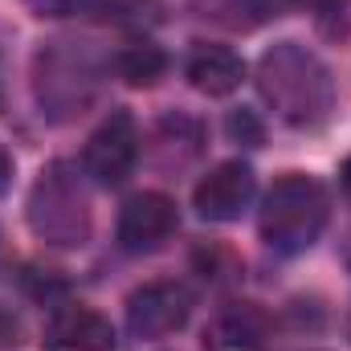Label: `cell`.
<instances>
[{"label":"cell","mask_w":351,"mask_h":351,"mask_svg":"<svg viewBox=\"0 0 351 351\" xmlns=\"http://www.w3.org/2000/svg\"><path fill=\"white\" fill-rule=\"evenodd\" d=\"M114 70H119V78H123L127 86H156V82L164 78V70H168V53H164L160 45L139 41V45H127V49L114 58Z\"/></svg>","instance_id":"obj_11"},{"label":"cell","mask_w":351,"mask_h":351,"mask_svg":"<svg viewBox=\"0 0 351 351\" xmlns=\"http://www.w3.org/2000/svg\"><path fill=\"white\" fill-rule=\"evenodd\" d=\"M180 225V213L164 192H135L119 213V245L127 254L160 250Z\"/></svg>","instance_id":"obj_6"},{"label":"cell","mask_w":351,"mask_h":351,"mask_svg":"<svg viewBox=\"0 0 351 351\" xmlns=\"http://www.w3.org/2000/svg\"><path fill=\"white\" fill-rule=\"evenodd\" d=\"M29 225L53 245H82L90 233L86 192L66 168H49L29 196Z\"/></svg>","instance_id":"obj_3"},{"label":"cell","mask_w":351,"mask_h":351,"mask_svg":"<svg viewBox=\"0 0 351 351\" xmlns=\"http://www.w3.org/2000/svg\"><path fill=\"white\" fill-rule=\"evenodd\" d=\"M225 127H229V135L241 139V143H262V123H258L254 110H233Z\"/></svg>","instance_id":"obj_12"},{"label":"cell","mask_w":351,"mask_h":351,"mask_svg":"<svg viewBox=\"0 0 351 351\" xmlns=\"http://www.w3.org/2000/svg\"><path fill=\"white\" fill-rule=\"evenodd\" d=\"M327 217H331V204H327L323 184L290 172L265 192L262 237L274 254H286V258L306 254L319 241V233L327 229Z\"/></svg>","instance_id":"obj_2"},{"label":"cell","mask_w":351,"mask_h":351,"mask_svg":"<svg viewBox=\"0 0 351 351\" xmlns=\"http://www.w3.org/2000/svg\"><path fill=\"white\" fill-rule=\"evenodd\" d=\"M265 339H269V319L250 302L213 315V323L204 327V351H262Z\"/></svg>","instance_id":"obj_9"},{"label":"cell","mask_w":351,"mask_h":351,"mask_svg":"<svg viewBox=\"0 0 351 351\" xmlns=\"http://www.w3.org/2000/svg\"><path fill=\"white\" fill-rule=\"evenodd\" d=\"M184 74L200 94L221 98V94H233L245 82V62L233 49H225V45H200V49H192Z\"/></svg>","instance_id":"obj_10"},{"label":"cell","mask_w":351,"mask_h":351,"mask_svg":"<svg viewBox=\"0 0 351 351\" xmlns=\"http://www.w3.org/2000/svg\"><path fill=\"white\" fill-rule=\"evenodd\" d=\"M258 90L262 98L294 127H306V123H319L327 110H331V74L327 66L286 41V45H274L258 62Z\"/></svg>","instance_id":"obj_1"},{"label":"cell","mask_w":351,"mask_h":351,"mask_svg":"<svg viewBox=\"0 0 351 351\" xmlns=\"http://www.w3.org/2000/svg\"><path fill=\"white\" fill-rule=\"evenodd\" d=\"M254 192H258L254 168L241 160H229V164H217L196 184L192 200H196V213L204 221H237L254 204Z\"/></svg>","instance_id":"obj_7"},{"label":"cell","mask_w":351,"mask_h":351,"mask_svg":"<svg viewBox=\"0 0 351 351\" xmlns=\"http://www.w3.org/2000/svg\"><path fill=\"white\" fill-rule=\"evenodd\" d=\"M339 180H343V192H348V196H351V160H348V164H343V172H339Z\"/></svg>","instance_id":"obj_14"},{"label":"cell","mask_w":351,"mask_h":351,"mask_svg":"<svg viewBox=\"0 0 351 351\" xmlns=\"http://www.w3.org/2000/svg\"><path fill=\"white\" fill-rule=\"evenodd\" d=\"M192 315V294L180 282H147L127 302V327L135 339H168Z\"/></svg>","instance_id":"obj_5"},{"label":"cell","mask_w":351,"mask_h":351,"mask_svg":"<svg viewBox=\"0 0 351 351\" xmlns=\"http://www.w3.org/2000/svg\"><path fill=\"white\" fill-rule=\"evenodd\" d=\"M8 184H12V156H8L4 143H0V196L8 192Z\"/></svg>","instance_id":"obj_13"},{"label":"cell","mask_w":351,"mask_h":351,"mask_svg":"<svg viewBox=\"0 0 351 351\" xmlns=\"http://www.w3.org/2000/svg\"><path fill=\"white\" fill-rule=\"evenodd\" d=\"M45 351H110L114 348V327L90 311V306H62L41 335Z\"/></svg>","instance_id":"obj_8"},{"label":"cell","mask_w":351,"mask_h":351,"mask_svg":"<svg viewBox=\"0 0 351 351\" xmlns=\"http://www.w3.org/2000/svg\"><path fill=\"white\" fill-rule=\"evenodd\" d=\"M139 164V127L127 110H114L94 135L86 139L82 152V172L102 184V188H119Z\"/></svg>","instance_id":"obj_4"}]
</instances>
